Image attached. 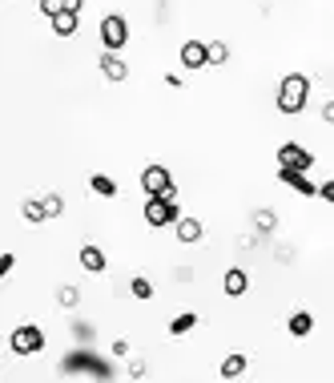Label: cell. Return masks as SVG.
Here are the masks:
<instances>
[{
  "label": "cell",
  "mask_w": 334,
  "mask_h": 383,
  "mask_svg": "<svg viewBox=\"0 0 334 383\" xmlns=\"http://www.w3.org/2000/svg\"><path fill=\"white\" fill-rule=\"evenodd\" d=\"M306 97H310V81H306L302 73H286L282 85H278V109L282 113H302Z\"/></svg>",
  "instance_id": "6da1fadb"
},
{
  "label": "cell",
  "mask_w": 334,
  "mask_h": 383,
  "mask_svg": "<svg viewBox=\"0 0 334 383\" xmlns=\"http://www.w3.org/2000/svg\"><path fill=\"white\" fill-rule=\"evenodd\" d=\"M8 351L20 355V359L41 355L45 351V331H41L36 323H20V327H13V335H8Z\"/></svg>",
  "instance_id": "7a4b0ae2"
},
{
  "label": "cell",
  "mask_w": 334,
  "mask_h": 383,
  "mask_svg": "<svg viewBox=\"0 0 334 383\" xmlns=\"http://www.w3.org/2000/svg\"><path fill=\"white\" fill-rule=\"evenodd\" d=\"M97 36H101V45H105V53H121V48L129 45V20L125 16H101V25H97Z\"/></svg>",
  "instance_id": "3957f363"
},
{
  "label": "cell",
  "mask_w": 334,
  "mask_h": 383,
  "mask_svg": "<svg viewBox=\"0 0 334 383\" xmlns=\"http://www.w3.org/2000/svg\"><path fill=\"white\" fill-rule=\"evenodd\" d=\"M145 222L153 226V230H165V226H177V218H181V214H177V202L174 198H149V202H145Z\"/></svg>",
  "instance_id": "277c9868"
},
{
  "label": "cell",
  "mask_w": 334,
  "mask_h": 383,
  "mask_svg": "<svg viewBox=\"0 0 334 383\" xmlns=\"http://www.w3.org/2000/svg\"><path fill=\"white\" fill-rule=\"evenodd\" d=\"M169 186H174V177H169V170H165V166H145V170H141V190L149 194V198L165 194Z\"/></svg>",
  "instance_id": "5b68a950"
},
{
  "label": "cell",
  "mask_w": 334,
  "mask_h": 383,
  "mask_svg": "<svg viewBox=\"0 0 334 383\" xmlns=\"http://www.w3.org/2000/svg\"><path fill=\"white\" fill-rule=\"evenodd\" d=\"M278 166H290V170H310V166H314V154L302 149V145L286 142V145H278Z\"/></svg>",
  "instance_id": "8992f818"
},
{
  "label": "cell",
  "mask_w": 334,
  "mask_h": 383,
  "mask_svg": "<svg viewBox=\"0 0 334 383\" xmlns=\"http://www.w3.org/2000/svg\"><path fill=\"white\" fill-rule=\"evenodd\" d=\"M181 69H209V45L206 41H186V45H181Z\"/></svg>",
  "instance_id": "52a82bcc"
},
{
  "label": "cell",
  "mask_w": 334,
  "mask_h": 383,
  "mask_svg": "<svg viewBox=\"0 0 334 383\" xmlns=\"http://www.w3.org/2000/svg\"><path fill=\"white\" fill-rule=\"evenodd\" d=\"M278 177H282L286 186H294V190L302 194V198H314V194H319V186L306 177V170H290V166H278Z\"/></svg>",
  "instance_id": "ba28073f"
},
{
  "label": "cell",
  "mask_w": 334,
  "mask_h": 383,
  "mask_svg": "<svg viewBox=\"0 0 334 383\" xmlns=\"http://www.w3.org/2000/svg\"><path fill=\"white\" fill-rule=\"evenodd\" d=\"M222 290L230 295V299H242V295L250 290V274L242 271V267H230V271L222 274Z\"/></svg>",
  "instance_id": "9c48e42d"
},
{
  "label": "cell",
  "mask_w": 334,
  "mask_h": 383,
  "mask_svg": "<svg viewBox=\"0 0 334 383\" xmlns=\"http://www.w3.org/2000/svg\"><path fill=\"white\" fill-rule=\"evenodd\" d=\"M81 267H85V271L89 274H101L105 271V267H109V262H105V250H101V246H81Z\"/></svg>",
  "instance_id": "30bf717a"
},
{
  "label": "cell",
  "mask_w": 334,
  "mask_h": 383,
  "mask_svg": "<svg viewBox=\"0 0 334 383\" xmlns=\"http://www.w3.org/2000/svg\"><path fill=\"white\" fill-rule=\"evenodd\" d=\"M286 331L294 339H306L310 331H314V315H310V311H294V315L286 319Z\"/></svg>",
  "instance_id": "8fae6325"
},
{
  "label": "cell",
  "mask_w": 334,
  "mask_h": 383,
  "mask_svg": "<svg viewBox=\"0 0 334 383\" xmlns=\"http://www.w3.org/2000/svg\"><path fill=\"white\" fill-rule=\"evenodd\" d=\"M101 73H105V81H125L129 77V65L117 57V53H105L101 57Z\"/></svg>",
  "instance_id": "7c38bea8"
},
{
  "label": "cell",
  "mask_w": 334,
  "mask_h": 383,
  "mask_svg": "<svg viewBox=\"0 0 334 383\" xmlns=\"http://www.w3.org/2000/svg\"><path fill=\"white\" fill-rule=\"evenodd\" d=\"M77 29H81V13L53 16V36H77Z\"/></svg>",
  "instance_id": "4fadbf2b"
},
{
  "label": "cell",
  "mask_w": 334,
  "mask_h": 383,
  "mask_svg": "<svg viewBox=\"0 0 334 383\" xmlns=\"http://www.w3.org/2000/svg\"><path fill=\"white\" fill-rule=\"evenodd\" d=\"M202 234H206L202 218H177V238L181 242H202Z\"/></svg>",
  "instance_id": "5bb4252c"
},
{
  "label": "cell",
  "mask_w": 334,
  "mask_h": 383,
  "mask_svg": "<svg viewBox=\"0 0 334 383\" xmlns=\"http://www.w3.org/2000/svg\"><path fill=\"white\" fill-rule=\"evenodd\" d=\"M246 368H250V359L234 351V355H225L222 359V368L218 371H222V379H238V375H246Z\"/></svg>",
  "instance_id": "9a60e30c"
},
{
  "label": "cell",
  "mask_w": 334,
  "mask_h": 383,
  "mask_svg": "<svg viewBox=\"0 0 334 383\" xmlns=\"http://www.w3.org/2000/svg\"><path fill=\"white\" fill-rule=\"evenodd\" d=\"M20 214H25V218H29L32 226H36V222H45V218H48V214H45V198H25Z\"/></svg>",
  "instance_id": "2e32d148"
},
{
  "label": "cell",
  "mask_w": 334,
  "mask_h": 383,
  "mask_svg": "<svg viewBox=\"0 0 334 383\" xmlns=\"http://www.w3.org/2000/svg\"><path fill=\"white\" fill-rule=\"evenodd\" d=\"M193 327H197V315H193V311H186V315H177V319L169 323V335H190Z\"/></svg>",
  "instance_id": "e0dca14e"
},
{
  "label": "cell",
  "mask_w": 334,
  "mask_h": 383,
  "mask_svg": "<svg viewBox=\"0 0 334 383\" xmlns=\"http://www.w3.org/2000/svg\"><path fill=\"white\" fill-rule=\"evenodd\" d=\"M89 186H93V194H101V198H113V194H117V182L105 177V174H93L89 177Z\"/></svg>",
  "instance_id": "ac0fdd59"
},
{
  "label": "cell",
  "mask_w": 334,
  "mask_h": 383,
  "mask_svg": "<svg viewBox=\"0 0 334 383\" xmlns=\"http://www.w3.org/2000/svg\"><path fill=\"white\" fill-rule=\"evenodd\" d=\"M129 295H133V299H153V283H149L145 274H137V278L129 283Z\"/></svg>",
  "instance_id": "d6986e66"
},
{
  "label": "cell",
  "mask_w": 334,
  "mask_h": 383,
  "mask_svg": "<svg viewBox=\"0 0 334 383\" xmlns=\"http://www.w3.org/2000/svg\"><path fill=\"white\" fill-rule=\"evenodd\" d=\"M254 226L262 230V234H270L274 226H278V214H274V210H258V214H254Z\"/></svg>",
  "instance_id": "ffe728a7"
},
{
  "label": "cell",
  "mask_w": 334,
  "mask_h": 383,
  "mask_svg": "<svg viewBox=\"0 0 334 383\" xmlns=\"http://www.w3.org/2000/svg\"><path fill=\"white\" fill-rule=\"evenodd\" d=\"M45 214L48 218H61L64 214V198L61 194H45Z\"/></svg>",
  "instance_id": "44dd1931"
},
{
  "label": "cell",
  "mask_w": 334,
  "mask_h": 383,
  "mask_svg": "<svg viewBox=\"0 0 334 383\" xmlns=\"http://www.w3.org/2000/svg\"><path fill=\"white\" fill-rule=\"evenodd\" d=\"M230 61V48L222 41H209V65H225Z\"/></svg>",
  "instance_id": "7402d4cb"
},
{
  "label": "cell",
  "mask_w": 334,
  "mask_h": 383,
  "mask_svg": "<svg viewBox=\"0 0 334 383\" xmlns=\"http://www.w3.org/2000/svg\"><path fill=\"white\" fill-rule=\"evenodd\" d=\"M57 303H61V307H77L81 303V290L77 287H61V290H57Z\"/></svg>",
  "instance_id": "603a6c76"
},
{
  "label": "cell",
  "mask_w": 334,
  "mask_h": 383,
  "mask_svg": "<svg viewBox=\"0 0 334 383\" xmlns=\"http://www.w3.org/2000/svg\"><path fill=\"white\" fill-rule=\"evenodd\" d=\"M41 13H45L48 20H53V16H61V13H69V8H64V0H41Z\"/></svg>",
  "instance_id": "cb8c5ba5"
},
{
  "label": "cell",
  "mask_w": 334,
  "mask_h": 383,
  "mask_svg": "<svg viewBox=\"0 0 334 383\" xmlns=\"http://www.w3.org/2000/svg\"><path fill=\"white\" fill-rule=\"evenodd\" d=\"M319 198L334 206V182H322V186H319Z\"/></svg>",
  "instance_id": "d4e9b609"
},
{
  "label": "cell",
  "mask_w": 334,
  "mask_h": 383,
  "mask_svg": "<svg viewBox=\"0 0 334 383\" xmlns=\"http://www.w3.org/2000/svg\"><path fill=\"white\" fill-rule=\"evenodd\" d=\"M13 267H16V255H13V250H8V255H0V274H8Z\"/></svg>",
  "instance_id": "484cf974"
},
{
  "label": "cell",
  "mask_w": 334,
  "mask_h": 383,
  "mask_svg": "<svg viewBox=\"0 0 334 383\" xmlns=\"http://www.w3.org/2000/svg\"><path fill=\"white\" fill-rule=\"evenodd\" d=\"M322 121H326V126H334V101H326V105H322Z\"/></svg>",
  "instance_id": "4316f807"
},
{
  "label": "cell",
  "mask_w": 334,
  "mask_h": 383,
  "mask_svg": "<svg viewBox=\"0 0 334 383\" xmlns=\"http://www.w3.org/2000/svg\"><path fill=\"white\" fill-rule=\"evenodd\" d=\"M81 4H85V0H64V8H69V13H81Z\"/></svg>",
  "instance_id": "83f0119b"
}]
</instances>
